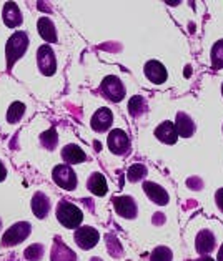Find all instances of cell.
Masks as SVG:
<instances>
[{
  "label": "cell",
  "mask_w": 223,
  "mask_h": 261,
  "mask_svg": "<svg viewBox=\"0 0 223 261\" xmlns=\"http://www.w3.org/2000/svg\"><path fill=\"white\" fill-rule=\"evenodd\" d=\"M29 48V35L27 32L18 30L14 35L10 37L5 47V57H7V68L12 70V67L15 65V62L18 59H22L23 54Z\"/></svg>",
  "instance_id": "1"
},
{
  "label": "cell",
  "mask_w": 223,
  "mask_h": 261,
  "mask_svg": "<svg viewBox=\"0 0 223 261\" xmlns=\"http://www.w3.org/2000/svg\"><path fill=\"white\" fill-rule=\"evenodd\" d=\"M57 220L65 228H70V230H73V228H79L82 220H84V213H82V210L79 206H75L73 203L70 201H60L59 206H57Z\"/></svg>",
  "instance_id": "2"
},
{
  "label": "cell",
  "mask_w": 223,
  "mask_h": 261,
  "mask_svg": "<svg viewBox=\"0 0 223 261\" xmlns=\"http://www.w3.org/2000/svg\"><path fill=\"white\" fill-rule=\"evenodd\" d=\"M32 225L29 221H18L15 225H12L2 237V245L4 246H17L30 234Z\"/></svg>",
  "instance_id": "3"
},
{
  "label": "cell",
  "mask_w": 223,
  "mask_h": 261,
  "mask_svg": "<svg viewBox=\"0 0 223 261\" xmlns=\"http://www.w3.org/2000/svg\"><path fill=\"white\" fill-rule=\"evenodd\" d=\"M37 65L45 77H52L57 70V59L55 52L50 45H42L37 50Z\"/></svg>",
  "instance_id": "4"
},
{
  "label": "cell",
  "mask_w": 223,
  "mask_h": 261,
  "mask_svg": "<svg viewBox=\"0 0 223 261\" xmlns=\"http://www.w3.org/2000/svg\"><path fill=\"white\" fill-rule=\"evenodd\" d=\"M52 175H54V181L60 188L67 190V192H72V190L77 188V175H75V171L72 170L70 165H57Z\"/></svg>",
  "instance_id": "5"
},
{
  "label": "cell",
  "mask_w": 223,
  "mask_h": 261,
  "mask_svg": "<svg viewBox=\"0 0 223 261\" xmlns=\"http://www.w3.org/2000/svg\"><path fill=\"white\" fill-rule=\"evenodd\" d=\"M100 92L112 101H120L125 97V87L122 80L115 77V75H108V77L104 79L100 85Z\"/></svg>",
  "instance_id": "6"
},
{
  "label": "cell",
  "mask_w": 223,
  "mask_h": 261,
  "mask_svg": "<svg viewBox=\"0 0 223 261\" xmlns=\"http://www.w3.org/2000/svg\"><path fill=\"white\" fill-rule=\"evenodd\" d=\"M108 148H110L115 155H123L129 151V146H130V140H129V135L120 130V128H115L110 132V135H108Z\"/></svg>",
  "instance_id": "7"
},
{
  "label": "cell",
  "mask_w": 223,
  "mask_h": 261,
  "mask_svg": "<svg viewBox=\"0 0 223 261\" xmlns=\"http://www.w3.org/2000/svg\"><path fill=\"white\" fill-rule=\"evenodd\" d=\"M100 234L92 226H82L75 231V243H77L82 250H90L98 243Z\"/></svg>",
  "instance_id": "8"
},
{
  "label": "cell",
  "mask_w": 223,
  "mask_h": 261,
  "mask_svg": "<svg viewBox=\"0 0 223 261\" xmlns=\"http://www.w3.org/2000/svg\"><path fill=\"white\" fill-rule=\"evenodd\" d=\"M112 201H113V208H115V212L120 216L129 218V220L135 218V216H137L138 208H137L135 200H133L132 196H115Z\"/></svg>",
  "instance_id": "9"
},
{
  "label": "cell",
  "mask_w": 223,
  "mask_h": 261,
  "mask_svg": "<svg viewBox=\"0 0 223 261\" xmlns=\"http://www.w3.org/2000/svg\"><path fill=\"white\" fill-rule=\"evenodd\" d=\"M145 77L148 79L152 84H165L167 80V70H165L163 63L158 60H148L145 63Z\"/></svg>",
  "instance_id": "10"
},
{
  "label": "cell",
  "mask_w": 223,
  "mask_h": 261,
  "mask_svg": "<svg viewBox=\"0 0 223 261\" xmlns=\"http://www.w3.org/2000/svg\"><path fill=\"white\" fill-rule=\"evenodd\" d=\"M2 18H4V23L7 25L9 29H15L18 25H22V22H23L20 9H18V5L14 2H7L4 5Z\"/></svg>",
  "instance_id": "11"
},
{
  "label": "cell",
  "mask_w": 223,
  "mask_h": 261,
  "mask_svg": "<svg viewBox=\"0 0 223 261\" xmlns=\"http://www.w3.org/2000/svg\"><path fill=\"white\" fill-rule=\"evenodd\" d=\"M143 192L157 205H167L168 203V193L165 192V188H162L160 185H157L154 181H145Z\"/></svg>",
  "instance_id": "12"
},
{
  "label": "cell",
  "mask_w": 223,
  "mask_h": 261,
  "mask_svg": "<svg viewBox=\"0 0 223 261\" xmlns=\"http://www.w3.org/2000/svg\"><path fill=\"white\" fill-rule=\"evenodd\" d=\"M175 130H177V135H180L183 138H190L195 133V123L193 120L190 118L187 113L183 112H178L177 113V118H175Z\"/></svg>",
  "instance_id": "13"
},
{
  "label": "cell",
  "mask_w": 223,
  "mask_h": 261,
  "mask_svg": "<svg viewBox=\"0 0 223 261\" xmlns=\"http://www.w3.org/2000/svg\"><path fill=\"white\" fill-rule=\"evenodd\" d=\"M113 122V115L108 108H100L98 112H95V115L92 117V128L95 132H107L112 126Z\"/></svg>",
  "instance_id": "14"
},
{
  "label": "cell",
  "mask_w": 223,
  "mask_h": 261,
  "mask_svg": "<svg viewBox=\"0 0 223 261\" xmlns=\"http://www.w3.org/2000/svg\"><path fill=\"white\" fill-rule=\"evenodd\" d=\"M195 248L196 251H199L202 256H207L215 248V237L213 233L210 230H203L196 234V240H195Z\"/></svg>",
  "instance_id": "15"
},
{
  "label": "cell",
  "mask_w": 223,
  "mask_h": 261,
  "mask_svg": "<svg viewBox=\"0 0 223 261\" xmlns=\"http://www.w3.org/2000/svg\"><path fill=\"white\" fill-rule=\"evenodd\" d=\"M155 137L165 145H174V143H177V138H178L177 130L171 122H163L158 125L155 130Z\"/></svg>",
  "instance_id": "16"
},
{
  "label": "cell",
  "mask_w": 223,
  "mask_h": 261,
  "mask_svg": "<svg viewBox=\"0 0 223 261\" xmlns=\"http://www.w3.org/2000/svg\"><path fill=\"white\" fill-rule=\"evenodd\" d=\"M32 212L37 218H45L50 212V200L45 193L37 192L32 198Z\"/></svg>",
  "instance_id": "17"
},
{
  "label": "cell",
  "mask_w": 223,
  "mask_h": 261,
  "mask_svg": "<svg viewBox=\"0 0 223 261\" xmlns=\"http://www.w3.org/2000/svg\"><path fill=\"white\" fill-rule=\"evenodd\" d=\"M62 158H63V162H65V165L67 163L75 165V163L85 162L87 155L79 145H67V146H63V150H62Z\"/></svg>",
  "instance_id": "18"
},
{
  "label": "cell",
  "mask_w": 223,
  "mask_h": 261,
  "mask_svg": "<svg viewBox=\"0 0 223 261\" xmlns=\"http://www.w3.org/2000/svg\"><path fill=\"white\" fill-rule=\"evenodd\" d=\"M37 29H39V34L45 42H48V43H55L57 42L55 25L48 17H40L39 22H37Z\"/></svg>",
  "instance_id": "19"
},
{
  "label": "cell",
  "mask_w": 223,
  "mask_h": 261,
  "mask_svg": "<svg viewBox=\"0 0 223 261\" xmlns=\"http://www.w3.org/2000/svg\"><path fill=\"white\" fill-rule=\"evenodd\" d=\"M50 259L52 261H77V256H75V253L70 250L68 246L63 245L60 240H57L52 248Z\"/></svg>",
  "instance_id": "20"
},
{
  "label": "cell",
  "mask_w": 223,
  "mask_h": 261,
  "mask_svg": "<svg viewBox=\"0 0 223 261\" xmlns=\"http://www.w3.org/2000/svg\"><path fill=\"white\" fill-rule=\"evenodd\" d=\"M87 187H88V190H90L93 195L104 196L107 193V180H105V176L102 175V173H92L90 178H88V181H87Z\"/></svg>",
  "instance_id": "21"
},
{
  "label": "cell",
  "mask_w": 223,
  "mask_h": 261,
  "mask_svg": "<svg viewBox=\"0 0 223 261\" xmlns=\"http://www.w3.org/2000/svg\"><path fill=\"white\" fill-rule=\"evenodd\" d=\"M23 115H25V105L22 101H14L7 110V122L17 123V122H20Z\"/></svg>",
  "instance_id": "22"
},
{
  "label": "cell",
  "mask_w": 223,
  "mask_h": 261,
  "mask_svg": "<svg viewBox=\"0 0 223 261\" xmlns=\"http://www.w3.org/2000/svg\"><path fill=\"white\" fill-rule=\"evenodd\" d=\"M40 143L43 148L47 150H54L57 143H59V137H57V130L55 128H48L47 132H43L40 135Z\"/></svg>",
  "instance_id": "23"
},
{
  "label": "cell",
  "mask_w": 223,
  "mask_h": 261,
  "mask_svg": "<svg viewBox=\"0 0 223 261\" xmlns=\"http://www.w3.org/2000/svg\"><path fill=\"white\" fill-rule=\"evenodd\" d=\"M146 110V103L143 97H133L129 101V112L132 117H140Z\"/></svg>",
  "instance_id": "24"
},
{
  "label": "cell",
  "mask_w": 223,
  "mask_h": 261,
  "mask_svg": "<svg viewBox=\"0 0 223 261\" xmlns=\"http://www.w3.org/2000/svg\"><path fill=\"white\" fill-rule=\"evenodd\" d=\"M212 65L215 70L223 68V40H218L212 48Z\"/></svg>",
  "instance_id": "25"
},
{
  "label": "cell",
  "mask_w": 223,
  "mask_h": 261,
  "mask_svg": "<svg viewBox=\"0 0 223 261\" xmlns=\"http://www.w3.org/2000/svg\"><path fill=\"white\" fill-rule=\"evenodd\" d=\"M146 175V168H145V165L142 163H135V165H132V167L129 168V171H127V176H129V180L130 181H138V180H142V178Z\"/></svg>",
  "instance_id": "26"
},
{
  "label": "cell",
  "mask_w": 223,
  "mask_h": 261,
  "mask_svg": "<svg viewBox=\"0 0 223 261\" xmlns=\"http://www.w3.org/2000/svg\"><path fill=\"white\" fill-rule=\"evenodd\" d=\"M171 258H174V254L167 246H158L152 251L150 261H171Z\"/></svg>",
  "instance_id": "27"
},
{
  "label": "cell",
  "mask_w": 223,
  "mask_h": 261,
  "mask_svg": "<svg viewBox=\"0 0 223 261\" xmlns=\"http://www.w3.org/2000/svg\"><path fill=\"white\" fill-rule=\"evenodd\" d=\"M25 259L27 261H39L43 254V246L42 245H32L25 250Z\"/></svg>",
  "instance_id": "28"
},
{
  "label": "cell",
  "mask_w": 223,
  "mask_h": 261,
  "mask_svg": "<svg viewBox=\"0 0 223 261\" xmlns=\"http://www.w3.org/2000/svg\"><path fill=\"white\" fill-rule=\"evenodd\" d=\"M107 246H108V251H110V254H113V256H118V254L122 253V246H120L117 238L112 237V234L107 237Z\"/></svg>",
  "instance_id": "29"
},
{
  "label": "cell",
  "mask_w": 223,
  "mask_h": 261,
  "mask_svg": "<svg viewBox=\"0 0 223 261\" xmlns=\"http://www.w3.org/2000/svg\"><path fill=\"white\" fill-rule=\"evenodd\" d=\"M215 200H216V205H218V208L223 212V188H221V190H218V192H216Z\"/></svg>",
  "instance_id": "30"
},
{
  "label": "cell",
  "mask_w": 223,
  "mask_h": 261,
  "mask_svg": "<svg viewBox=\"0 0 223 261\" xmlns=\"http://www.w3.org/2000/svg\"><path fill=\"white\" fill-rule=\"evenodd\" d=\"M5 176H7V168L4 167V163L0 162V181L5 180Z\"/></svg>",
  "instance_id": "31"
},
{
  "label": "cell",
  "mask_w": 223,
  "mask_h": 261,
  "mask_svg": "<svg viewBox=\"0 0 223 261\" xmlns=\"http://www.w3.org/2000/svg\"><path fill=\"white\" fill-rule=\"evenodd\" d=\"M193 261H215V259H212L210 256H202V258H199V259H193Z\"/></svg>",
  "instance_id": "32"
},
{
  "label": "cell",
  "mask_w": 223,
  "mask_h": 261,
  "mask_svg": "<svg viewBox=\"0 0 223 261\" xmlns=\"http://www.w3.org/2000/svg\"><path fill=\"white\" fill-rule=\"evenodd\" d=\"M218 261H223V245H221L220 251H218Z\"/></svg>",
  "instance_id": "33"
},
{
  "label": "cell",
  "mask_w": 223,
  "mask_h": 261,
  "mask_svg": "<svg viewBox=\"0 0 223 261\" xmlns=\"http://www.w3.org/2000/svg\"><path fill=\"white\" fill-rule=\"evenodd\" d=\"M0 230H2V220H0Z\"/></svg>",
  "instance_id": "34"
},
{
  "label": "cell",
  "mask_w": 223,
  "mask_h": 261,
  "mask_svg": "<svg viewBox=\"0 0 223 261\" xmlns=\"http://www.w3.org/2000/svg\"><path fill=\"white\" fill-rule=\"evenodd\" d=\"M221 95H223V85H221Z\"/></svg>",
  "instance_id": "35"
}]
</instances>
